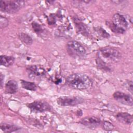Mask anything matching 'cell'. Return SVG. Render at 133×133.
I'll return each mask as SVG.
<instances>
[{"label":"cell","instance_id":"obj_10","mask_svg":"<svg viewBox=\"0 0 133 133\" xmlns=\"http://www.w3.org/2000/svg\"><path fill=\"white\" fill-rule=\"evenodd\" d=\"M79 123L89 128H95L100 125L101 120L95 116H87L82 118L79 121Z\"/></svg>","mask_w":133,"mask_h":133},{"label":"cell","instance_id":"obj_11","mask_svg":"<svg viewBox=\"0 0 133 133\" xmlns=\"http://www.w3.org/2000/svg\"><path fill=\"white\" fill-rule=\"evenodd\" d=\"M115 117L119 122L127 125L131 124L133 121L132 115L127 112H119L116 115Z\"/></svg>","mask_w":133,"mask_h":133},{"label":"cell","instance_id":"obj_12","mask_svg":"<svg viewBox=\"0 0 133 133\" xmlns=\"http://www.w3.org/2000/svg\"><path fill=\"white\" fill-rule=\"evenodd\" d=\"M18 85L17 82L14 79L7 82L5 85V92L8 94H14L18 90Z\"/></svg>","mask_w":133,"mask_h":133},{"label":"cell","instance_id":"obj_16","mask_svg":"<svg viewBox=\"0 0 133 133\" xmlns=\"http://www.w3.org/2000/svg\"><path fill=\"white\" fill-rule=\"evenodd\" d=\"M18 37L20 40L24 44L27 45H31L33 43V39L32 37L26 33H20L18 34Z\"/></svg>","mask_w":133,"mask_h":133},{"label":"cell","instance_id":"obj_19","mask_svg":"<svg viewBox=\"0 0 133 133\" xmlns=\"http://www.w3.org/2000/svg\"><path fill=\"white\" fill-rule=\"evenodd\" d=\"M96 63H97V67L99 69L102 70L104 71H111V69L110 68L109 65H108L107 64H106L104 62L101 61V60H100L98 58L96 59Z\"/></svg>","mask_w":133,"mask_h":133},{"label":"cell","instance_id":"obj_23","mask_svg":"<svg viewBox=\"0 0 133 133\" xmlns=\"http://www.w3.org/2000/svg\"><path fill=\"white\" fill-rule=\"evenodd\" d=\"M132 82L131 81H127L125 83V87L131 93L133 92V85Z\"/></svg>","mask_w":133,"mask_h":133},{"label":"cell","instance_id":"obj_5","mask_svg":"<svg viewBox=\"0 0 133 133\" xmlns=\"http://www.w3.org/2000/svg\"><path fill=\"white\" fill-rule=\"evenodd\" d=\"M66 50L68 54L74 58H82L86 53L85 47L80 43L74 40L68 42Z\"/></svg>","mask_w":133,"mask_h":133},{"label":"cell","instance_id":"obj_15","mask_svg":"<svg viewBox=\"0 0 133 133\" xmlns=\"http://www.w3.org/2000/svg\"><path fill=\"white\" fill-rule=\"evenodd\" d=\"M20 83L22 87L25 89L31 91H35L37 89V87L36 85L33 82L21 79L20 80Z\"/></svg>","mask_w":133,"mask_h":133},{"label":"cell","instance_id":"obj_7","mask_svg":"<svg viewBox=\"0 0 133 133\" xmlns=\"http://www.w3.org/2000/svg\"><path fill=\"white\" fill-rule=\"evenodd\" d=\"M26 105L31 112L35 113H42L51 110L50 104L44 100H35L27 104Z\"/></svg>","mask_w":133,"mask_h":133},{"label":"cell","instance_id":"obj_21","mask_svg":"<svg viewBox=\"0 0 133 133\" xmlns=\"http://www.w3.org/2000/svg\"><path fill=\"white\" fill-rule=\"evenodd\" d=\"M103 129L106 131H110L113 130L114 128V126L113 124L111 122L105 121L103 124Z\"/></svg>","mask_w":133,"mask_h":133},{"label":"cell","instance_id":"obj_1","mask_svg":"<svg viewBox=\"0 0 133 133\" xmlns=\"http://www.w3.org/2000/svg\"><path fill=\"white\" fill-rule=\"evenodd\" d=\"M66 83L72 88L83 90L90 88L92 86V82L86 74L82 73H75L66 77Z\"/></svg>","mask_w":133,"mask_h":133},{"label":"cell","instance_id":"obj_4","mask_svg":"<svg viewBox=\"0 0 133 133\" xmlns=\"http://www.w3.org/2000/svg\"><path fill=\"white\" fill-rule=\"evenodd\" d=\"M24 1H1L0 9L8 14H15L24 6Z\"/></svg>","mask_w":133,"mask_h":133},{"label":"cell","instance_id":"obj_13","mask_svg":"<svg viewBox=\"0 0 133 133\" xmlns=\"http://www.w3.org/2000/svg\"><path fill=\"white\" fill-rule=\"evenodd\" d=\"M20 129L18 126L6 123H2L1 124V129L4 132H12Z\"/></svg>","mask_w":133,"mask_h":133},{"label":"cell","instance_id":"obj_8","mask_svg":"<svg viewBox=\"0 0 133 133\" xmlns=\"http://www.w3.org/2000/svg\"><path fill=\"white\" fill-rule=\"evenodd\" d=\"M29 76L31 78L43 77L46 74L45 69L39 65H31L26 68Z\"/></svg>","mask_w":133,"mask_h":133},{"label":"cell","instance_id":"obj_20","mask_svg":"<svg viewBox=\"0 0 133 133\" xmlns=\"http://www.w3.org/2000/svg\"><path fill=\"white\" fill-rule=\"evenodd\" d=\"M32 26L34 32L38 35L42 34L43 32V28L42 26L38 23L34 21L32 23Z\"/></svg>","mask_w":133,"mask_h":133},{"label":"cell","instance_id":"obj_18","mask_svg":"<svg viewBox=\"0 0 133 133\" xmlns=\"http://www.w3.org/2000/svg\"><path fill=\"white\" fill-rule=\"evenodd\" d=\"M94 30L99 37L105 38H109L110 36V34L108 32H107V31L101 27H97L95 28Z\"/></svg>","mask_w":133,"mask_h":133},{"label":"cell","instance_id":"obj_14","mask_svg":"<svg viewBox=\"0 0 133 133\" xmlns=\"http://www.w3.org/2000/svg\"><path fill=\"white\" fill-rule=\"evenodd\" d=\"M0 63L1 65L9 67L12 65L15 62V58L12 56L1 55L0 57Z\"/></svg>","mask_w":133,"mask_h":133},{"label":"cell","instance_id":"obj_3","mask_svg":"<svg viewBox=\"0 0 133 133\" xmlns=\"http://www.w3.org/2000/svg\"><path fill=\"white\" fill-rule=\"evenodd\" d=\"M108 25L114 33L123 34L128 27V23L124 16L116 13L114 15L112 22H109Z\"/></svg>","mask_w":133,"mask_h":133},{"label":"cell","instance_id":"obj_6","mask_svg":"<svg viewBox=\"0 0 133 133\" xmlns=\"http://www.w3.org/2000/svg\"><path fill=\"white\" fill-rule=\"evenodd\" d=\"M84 101L83 98L78 96H62L57 100V104L62 107L76 106L83 103Z\"/></svg>","mask_w":133,"mask_h":133},{"label":"cell","instance_id":"obj_17","mask_svg":"<svg viewBox=\"0 0 133 133\" xmlns=\"http://www.w3.org/2000/svg\"><path fill=\"white\" fill-rule=\"evenodd\" d=\"M75 25L76 26L77 30L78 31V32L80 33H81L84 35H88L89 32H88V28L84 23L79 21H75Z\"/></svg>","mask_w":133,"mask_h":133},{"label":"cell","instance_id":"obj_2","mask_svg":"<svg viewBox=\"0 0 133 133\" xmlns=\"http://www.w3.org/2000/svg\"><path fill=\"white\" fill-rule=\"evenodd\" d=\"M121 57V53L115 48L106 46L98 50L97 58L109 65L111 63L118 62Z\"/></svg>","mask_w":133,"mask_h":133},{"label":"cell","instance_id":"obj_22","mask_svg":"<svg viewBox=\"0 0 133 133\" xmlns=\"http://www.w3.org/2000/svg\"><path fill=\"white\" fill-rule=\"evenodd\" d=\"M9 23V21L8 19L4 17H3L2 16H1L0 18V27L1 29H3L6 28V26H8Z\"/></svg>","mask_w":133,"mask_h":133},{"label":"cell","instance_id":"obj_24","mask_svg":"<svg viewBox=\"0 0 133 133\" xmlns=\"http://www.w3.org/2000/svg\"><path fill=\"white\" fill-rule=\"evenodd\" d=\"M0 78H1V87H2L3 84V80L4 78V75L2 73H1Z\"/></svg>","mask_w":133,"mask_h":133},{"label":"cell","instance_id":"obj_9","mask_svg":"<svg viewBox=\"0 0 133 133\" xmlns=\"http://www.w3.org/2000/svg\"><path fill=\"white\" fill-rule=\"evenodd\" d=\"M113 97L115 100L123 104L131 107L133 105L132 97L128 94L117 91L113 94Z\"/></svg>","mask_w":133,"mask_h":133}]
</instances>
